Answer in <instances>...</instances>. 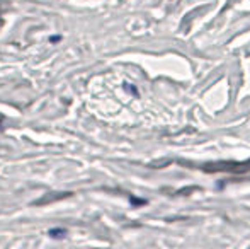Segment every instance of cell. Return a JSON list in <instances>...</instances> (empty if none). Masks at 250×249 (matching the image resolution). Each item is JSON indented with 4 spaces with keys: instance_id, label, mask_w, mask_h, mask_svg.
<instances>
[{
    "instance_id": "6da1fadb",
    "label": "cell",
    "mask_w": 250,
    "mask_h": 249,
    "mask_svg": "<svg viewBox=\"0 0 250 249\" xmlns=\"http://www.w3.org/2000/svg\"><path fill=\"white\" fill-rule=\"evenodd\" d=\"M250 169V160L245 164H211L208 166V171H245Z\"/></svg>"
},
{
    "instance_id": "7a4b0ae2",
    "label": "cell",
    "mask_w": 250,
    "mask_h": 249,
    "mask_svg": "<svg viewBox=\"0 0 250 249\" xmlns=\"http://www.w3.org/2000/svg\"><path fill=\"white\" fill-rule=\"evenodd\" d=\"M48 234H50L51 237H58V239H60V237L65 236L66 230L65 229H50V230H48Z\"/></svg>"
},
{
    "instance_id": "3957f363",
    "label": "cell",
    "mask_w": 250,
    "mask_h": 249,
    "mask_svg": "<svg viewBox=\"0 0 250 249\" xmlns=\"http://www.w3.org/2000/svg\"><path fill=\"white\" fill-rule=\"evenodd\" d=\"M50 41H60V38H58V36H51V38H50Z\"/></svg>"
}]
</instances>
